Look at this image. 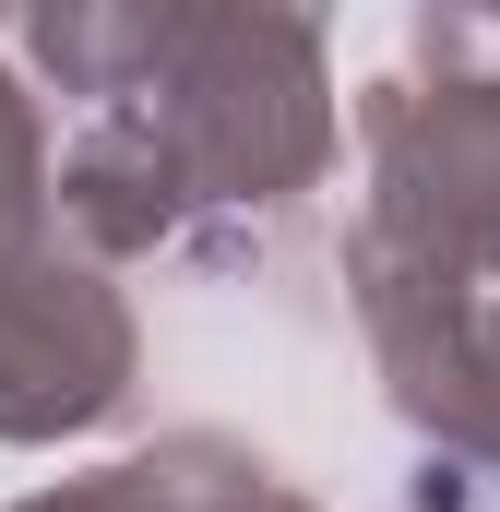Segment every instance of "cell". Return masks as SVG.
<instances>
[{
  "label": "cell",
  "instance_id": "cell-2",
  "mask_svg": "<svg viewBox=\"0 0 500 512\" xmlns=\"http://www.w3.org/2000/svg\"><path fill=\"white\" fill-rule=\"evenodd\" d=\"M370 239L500 286V12H417V60L358 96Z\"/></svg>",
  "mask_w": 500,
  "mask_h": 512
},
{
  "label": "cell",
  "instance_id": "cell-3",
  "mask_svg": "<svg viewBox=\"0 0 500 512\" xmlns=\"http://www.w3.org/2000/svg\"><path fill=\"white\" fill-rule=\"evenodd\" d=\"M346 298L381 346V382L405 405V429H429L453 465L500 477V286L441 274V262L393 251V239H346Z\"/></svg>",
  "mask_w": 500,
  "mask_h": 512
},
{
  "label": "cell",
  "instance_id": "cell-5",
  "mask_svg": "<svg viewBox=\"0 0 500 512\" xmlns=\"http://www.w3.org/2000/svg\"><path fill=\"white\" fill-rule=\"evenodd\" d=\"M12 512H310L262 453L239 441H215V429H179V441H155V453H131V465H96V477H60V489H36V501Z\"/></svg>",
  "mask_w": 500,
  "mask_h": 512
},
{
  "label": "cell",
  "instance_id": "cell-1",
  "mask_svg": "<svg viewBox=\"0 0 500 512\" xmlns=\"http://www.w3.org/2000/svg\"><path fill=\"white\" fill-rule=\"evenodd\" d=\"M120 108L167 143L203 262L262 251V227L334 167V72H322V24L310 12L167 0V36H155V60H143V84Z\"/></svg>",
  "mask_w": 500,
  "mask_h": 512
},
{
  "label": "cell",
  "instance_id": "cell-6",
  "mask_svg": "<svg viewBox=\"0 0 500 512\" xmlns=\"http://www.w3.org/2000/svg\"><path fill=\"white\" fill-rule=\"evenodd\" d=\"M48 108L0 72V262H36V251H60V227H48Z\"/></svg>",
  "mask_w": 500,
  "mask_h": 512
},
{
  "label": "cell",
  "instance_id": "cell-4",
  "mask_svg": "<svg viewBox=\"0 0 500 512\" xmlns=\"http://www.w3.org/2000/svg\"><path fill=\"white\" fill-rule=\"evenodd\" d=\"M131 298L96 262H0V441H72L131 405Z\"/></svg>",
  "mask_w": 500,
  "mask_h": 512
}]
</instances>
